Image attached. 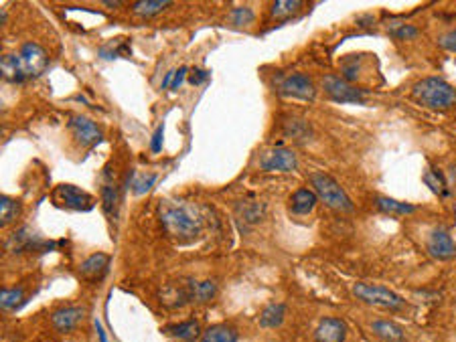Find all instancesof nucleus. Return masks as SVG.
Listing matches in <instances>:
<instances>
[{
	"mask_svg": "<svg viewBox=\"0 0 456 342\" xmlns=\"http://www.w3.org/2000/svg\"><path fill=\"white\" fill-rule=\"evenodd\" d=\"M49 65L45 49L37 43H25L20 49L6 53L0 63L2 77L8 83H25L39 77Z\"/></svg>",
	"mask_w": 456,
	"mask_h": 342,
	"instance_id": "1",
	"label": "nucleus"
},
{
	"mask_svg": "<svg viewBox=\"0 0 456 342\" xmlns=\"http://www.w3.org/2000/svg\"><path fill=\"white\" fill-rule=\"evenodd\" d=\"M158 217L163 227L181 241H191L201 235L203 221L195 211L179 201H167L158 207Z\"/></svg>",
	"mask_w": 456,
	"mask_h": 342,
	"instance_id": "2",
	"label": "nucleus"
},
{
	"mask_svg": "<svg viewBox=\"0 0 456 342\" xmlns=\"http://www.w3.org/2000/svg\"><path fill=\"white\" fill-rule=\"evenodd\" d=\"M412 97L426 108L448 110L456 104V90L440 77H426L412 87Z\"/></svg>",
	"mask_w": 456,
	"mask_h": 342,
	"instance_id": "3",
	"label": "nucleus"
},
{
	"mask_svg": "<svg viewBox=\"0 0 456 342\" xmlns=\"http://www.w3.org/2000/svg\"><path fill=\"white\" fill-rule=\"evenodd\" d=\"M310 183H312V190L317 192V197L329 209L339 211V213H353L355 209L353 201L349 199V194L341 189V185L333 176L324 172H312Z\"/></svg>",
	"mask_w": 456,
	"mask_h": 342,
	"instance_id": "4",
	"label": "nucleus"
},
{
	"mask_svg": "<svg viewBox=\"0 0 456 342\" xmlns=\"http://www.w3.org/2000/svg\"><path fill=\"white\" fill-rule=\"evenodd\" d=\"M353 294L359 300H363L365 304L375 306V308H381V310H389V312H399L406 306V300L399 294H396L389 287H383V285L357 284L353 287Z\"/></svg>",
	"mask_w": 456,
	"mask_h": 342,
	"instance_id": "5",
	"label": "nucleus"
},
{
	"mask_svg": "<svg viewBox=\"0 0 456 342\" xmlns=\"http://www.w3.org/2000/svg\"><path fill=\"white\" fill-rule=\"evenodd\" d=\"M323 90L333 101H339V104H359L367 95L365 90L351 85L347 79L339 76H324Z\"/></svg>",
	"mask_w": 456,
	"mask_h": 342,
	"instance_id": "6",
	"label": "nucleus"
},
{
	"mask_svg": "<svg viewBox=\"0 0 456 342\" xmlns=\"http://www.w3.org/2000/svg\"><path fill=\"white\" fill-rule=\"evenodd\" d=\"M278 94L288 99H300V101H312L317 90L312 79L306 73H290L280 79L278 83Z\"/></svg>",
	"mask_w": 456,
	"mask_h": 342,
	"instance_id": "7",
	"label": "nucleus"
},
{
	"mask_svg": "<svg viewBox=\"0 0 456 342\" xmlns=\"http://www.w3.org/2000/svg\"><path fill=\"white\" fill-rule=\"evenodd\" d=\"M53 201L59 207L69 211H92L94 209V197L76 185H59L53 190Z\"/></svg>",
	"mask_w": 456,
	"mask_h": 342,
	"instance_id": "8",
	"label": "nucleus"
},
{
	"mask_svg": "<svg viewBox=\"0 0 456 342\" xmlns=\"http://www.w3.org/2000/svg\"><path fill=\"white\" fill-rule=\"evenodd\" d=\"M260 169L266 172H292L298 169V156L290 148L276 146L262 156Z\"/></svg>",
	"mask_w": 456,
	"mask_h": 342,
	"instance_id": "9",
	"label": "nucleus"
},
{
	"mask_svg": "<svg viewBox=\"0 0 456 342\" xmlns=\"http://www.w3.org/2000/svg\"><path fill=\"white\" fill-rule=\"evenodd\" d=\"M69 130L76 136V140L81 146H88L92 148L95 144L102 142V128L95 124L94 120H90L88 115H71L69 117Z\"/></svg>",
	"mask_w": 456,
	"mask_h": 342,
	"instance_id": "10",
	"label": "nucleus"
},
{
	"mask_svg": "<svg viewBox=\"0 0 456 342\" xmlns=\"http://www.w3.org/2000/svg\"><path fill=\"white\" fill-rule=\"evenodd\" d=\"M83 320H85V308L83 306H65V308H59L51 314V326L61 334H69V332L77 330Z\"/></svg>",
	"mask_w": 456,
	"mask_h": 342,
	"instance_id": "11",
	"label": "nucleus"
},
{
	"mask_svg": "<svg viewBox=\"0 0 456 342\" xmlns=\"http://www.w3.org/2000/svg\"><path fill=\"white\" fill-rule=\"evenodd\" d=\"M426 248H428V253L434 259H440V262H448V259H455L456 257L455 241L448 235V231H444L442 227H436L430 231Z\"/></svg>",
	"mask_w": 456,
	"mask_h": 342,
	"instance_id": "12",
	"label": "nucleus"
},
{
	"mask_svg": "<svg viewBox=\"0 0 456 342\" xmlns=\"http://www.w3.org/2000/svg\"><path fill=\"white\" fill-rule=\"evenodd\" d=\"M345 339H347V324L341 318H323L315 330L317 342H345Z\"/></svg>",
	"mask_w": 456,
	"mask_h": 342,
	"instance_id": "13",
	"label": "nucleus"
},
{
	"mask_svg": "<svg viewBox=\"0 0 456 342\" xmlns=\"http://www.w3.org/2000/svg\"><path fill=\"white\" fill-rule=\"evenodd\" d=\"M108 267H110V255H106V253H92L79 266V273L83 276V280L95 282V280H102L106 276Z\"/></svg>",
	"mask_w": 456,
	"mask_h": 342,
	"instance_id": "14",
	"label": "nucleus"
},
{
	"mask_svg": "<svg viewBox=\"0 0 456 342\" xmlns=\"http://www.w3.org/2000/svg\"><path fill=\"white\" fill-rule=\"evenodd\" d=\"M235 213H237V219H240L242 223H246V225H256V223H260V221L264 219L266 207H264L262 203H258V201L247 199V201H240V203L235 205Z\"/></svg>",
	"mask_w": 456,
	"mask_h": 342,
	"instance_id": "15",
	"label": "nucleus"
},
{
	"mask_svg": "<svg viewBox=\"0 0 456 342\" xmlns=\"http://www.w3.org/2000/svg\"><path fill=\"white\" fill-rule=\"evenodd\" d=\"M317 201H319L317 192L303 187V189L292 192V197H290V211L294 215H308L310 211L317 207Z\"/></svg>",
	"mask_w": 456,
	"mask_h": 342,
	"instance_id": "16",
	"label": "nucleus"
},
{
	"mask_svg": "<svg viewBox=\"0 0 456 342\" xmlns=\"http://www.w3.org/2000/svg\"><path fill=\"white\" fill-rule=\"evenodd\" d=\"M163 332H167L169 336L181 342H195L201 334V326L197 320H185L179 324H169Z\"/></svg>",
	"mask_w": 456,
	"mask_h": 342,
	"instance_id": "17",
	"label": "nucleus"
},
{
	"mask_svg": "<svg viewBox=\"0 0 456 342\" xmlns=\"http://www.w3.org/2000/svg\"><path fill=\"white\" fill-rule=\"evenodd\" d=\"M185 285H187L191 302H199V304H203V302L213 300L215 294H217V285H215V282H211V280H201V282H197V280H189Z\"/></svg>",
	"mask_w": 456,
	"mask_h": 342,
	"instance_id": "18",
	"label": "nucleus"
},
{
	"mask_svg": "<svg viewBox=\"0 0 456 342\" xmlns=\"http://www.w3.org/2000/svg\"><path fill=\"white\" fill-rule=\"evenodd\" d=\"M371 330L383 342H408L406 332L399 328L398 324L389 322V320H375V322L371 324Z\"/></svg>",
	"mask_w": 456,
	"mask_h": 342,
	"instance_id": "19",
	"label": "nucleus"
},
{
	"mask_svg": "<svg viewBox=\"0 0 456 342\" xmlns=\"http://www.w3.org/2000/svg\"><path fill=\"white\" fill-rule=\"evenodd\" d=\"M106 180L102 185V207H104V213L112 219L116 215V209H118V190H116V185L112 183V174H110V169H106Z\"/></svg>",
	"mask_w": 456,
	"mask_h": 342,
	"instance_id": "20",
	"label": "nucleus"
},
{
	"mask_svg": "<svg viewBox=\"0 0 456 342\" xmlns=\"http://www.w3.org/2000/svg\"><path fill=\"white\" fill-rule=\"evenodd\" d=\"M199 342H237V330L229 324H215L201 334Z\"/></svg>",
	"mask_w": 456,
	"mask_h": 342,
	"instance_id": "21",
	"label": "nucleus"
},
{
	"mask_svg": "<svg viewBox=\"0 0 456 342\" xmlns=\"http://www.w3.org/2000/svg\"><path fill=\"white\" fill-rule=\"evenodd\" d=\"M169 6H171L169 0H140L132 6V13L142 19H152V17L160 15L163 10H167Z\"/></svg>",
	"mask_w": 456,
	"mask_h": 342,
	"instance_id": "22",
	"label": "nucleus"
},
{
	"mask_svg": "<svg viewBox=\"0 0 456 342\" xmlns=\"http://www.w3.org/2000/svg\"><path fill=\"white\" fill-rule=\"evenodd\" d=\"M375 207L380 209V213H385V215H412L416 211L414 205L401 203V201L389 199V197H375Z\"/></svg>",
	"mask_w": 456,
	"mask_h": 342,
	"instance_id": "23",
	"label": "nucleus"
},
{
	"mask_svg": "<svg viewBox=\"0 0 456 342\" xmlns=\"http://www.w3.org/2000/svg\"><path fill=\"white\" fill-rule=\"evenodd\" d=\"M286 316V306L284 304H268L262 314H260V326L264 328H278L282 326Z\"/></svg>",
	"mask_w": 456,
	"mask_h": 342,
	"instance_id": "24",
	"label": "nucleus"
},
{
	"mask_svg": "<svg viewBox=\"0 0 456 342\" xmlns=\"http://www.w3.org/2000/svg\"><path fill=\"white\" fill-rule=\"evenodd\" d=\"M303 6V0H278V2L272 4L270 17L272 19H288V17H294Z\"/></svg>",
	"mask_w": 456,
	"mask_h": 342,
	"instance_id": "25",
	"label": "nucleus"
},
{
	"mask_svg": "<svg viewBox=\"0 0 456 342\" xmlns=\"http://www.w3.org/2000/svg\"><path fill=\"white\" fill-rule=\"evenodd\" d=\"M424 183L438 197H448V187H446L444 174L438 171V169H434V166L424 172Z\"/></svg>",
	"mask_w": 456,
	"mask_h": 342,
	"instance_id": "26",
	"label": "nucleus"
},
{
	"mask_svg": "<svg viewBox=\"0 0 456 342\" xmlns=\"http://www.w3.org/2000/svg\"><path fill=\"white\" fill-rule=\"evenodd\" d=\"M19 213H20V203L17 201V199L6 197V194L0 197V221H2V225L13 223V221L19 217Z\"/></svg>",
	"mask_w": 456,
	"mask_h": 342,
	"instance_id": "27",
	"label": "nucleus"
},
{
	"mask_svg": "<svg viewBox=\"0 0 456 342\" xmlns=\"http://www.w3.org/2000/svg\"><path fill=\"white\" fill-rule=\"evenodd\" d=\"M0 304L4 310H15L25 304V290L22 287H4L0 294Z\"/></svg>",
	"mask_w": 456,
	"mask_h": 342,
	"instance_id": "28",
	"label": "nucleus"
},
{
	"mask_svg": "<svg viewBox=\"0 0 456 342\" xmlns=\"http://www.w3.org/2000/svg\"><path fill=\"white\" fill-rule=\"evenodd\" d=\"M284 132L288 134L290 138H296V140H300V138H306V136H310V130H308V126L304 124L303 120H298V117H290V120L286 122Z\"/></svg>",
	"mask_w": 456,
	"mask_h": 342,
	"instance_id": "29",
	"label": "nucleus"
},
{
	"mask_svg": "<svg viewBox=\"0 0 456 342\" xmlns=\"http://www.w3.org/2000/svg\"><path fill=\"white\" fill-rule=\"evenodd\" d=\"M254 13H251V8H246V6H242V8H235V10H231V15H229V22L231 24H235V27H244V24H249V22H254Z\"/></svg>",
	"mask_w": 456,
	"mask_h": 342,
	"instance_id": "30",
	"label": "nucleus"
},
{
	"mask_svg": "<svg viewBox=\"0 0 456 342\" xmlns=\"http://www.w3.org/2000/svg\"><path fill=\"white\" fill-rule=\"evenodd\" d=\"M154 180H156V174H146V176H140L138 180H132V190L136 194H144L154 187Z\"/></svg>",
	"mask_w": 456,
	"mask_h": 342,
	"instance_id": "31",
	"label": "nucleus"
},
{
	"mask_svg": "<svg viewBox=\"0 0 456 342\" xmlns=\"http://www.w3.org/2000/svg\"><path fill=\"white\" fill-rule=\"evenodd\" d=\"M418 33V27H414V24H399V27L392 29V35L396 38H416Z\"/></svg>",
	"mask_w": 456,
	"mask_h": 342,
	"instance_id": "32",
	"label": "nucleus"
},
{
	"mask_svg": "<svg viewBox=\"0 0 456 342\" xmlns=\"http://www.w3.org/2000/svg\"><path fill=\"white\" fill-rule=\"evenodd\" d=\"M163 136H165V124H160L154 134H152V140H151V150L154 154H158L163 150Z\"/></svg>",
	"mask_w": 456,
	"mask_h": 342,
	"instance_id": "33",
	"label": "nucleus"
},
{
	"mask_svg": "<svg viewBox=\"0 0 456 342\" xmlns=\"http://www.w3.org/2000/svg\"><path fill=\"white\" fill-rule=\"evenodd\" d=\"M187 76H189V67H179V69L174 71V79H172L171 90H179V87H181V83L187 79Z\"/></svg>",
	"mask_w": 456,
	"mask_h": 342,
	"instance_id": "34",
	"label": "nucleus"
},
{
	"mask_svg": "<svg viewBox=\"0 0 456 342\" xmlns=\"http://www.w3.org/2000/svg\"><path fill=\"white\" fill-rule=\"evenodd\" d=\"M440 45H442L446 51H456V31H452V33H448V35H444V37L440 38Z\"/></svg>",
	"mask_w": 456,
	"mask_h": 342,
	"instance_id": "35",
	"label": "nucleus"
},
{
	"mask_svg": "<svg viewBox=\"0 0 456 342\" xmlns=\"http://www.w3.org/2000/svg\"><path fill=\"white\" fill-rule=\"evenodd\" d=\"M205 79H207V71H203V69H193L189 76V83H193V85H201Z\"/></svg>",
	"mask_w": 456,
	"mask_h": 342,
	"instance_id": "36",
	"label": "nucleus"
},
{
	"mask_svg": "<svg viewBox=\"0 0 456 342\" xmlns=\"http://www.w3.org/2000/svg\"><path fill=\"white\" fill-rule=\"evenodd\" d=\"M95 332H97V336H99V342H108V334H106L104 324L99 322V320H95Z\"/></svg>",
	"mask_w": 456,
	"mask_h": 342,
	"instance_id": "37",
	"label": "nucleus"
},
{
	"mask_svg": "<svg viewBox=\"0 0 456 342\" xmlns=\"http://www.w3.org/2000/svg\"><path fill=\"white\" fill-rule=\"evenodd\" d=\"M174 71H177V69H172V71H169V73L165 76V79H163V90H167V87H171V85H172V79H174Z\"/></svg>",
	"mask_w": 456,
	"mask_h": 342,
	"instance_id": "38",
	"label": "nucleus"
},
{
	"mask_svg": "<svg viewBox=\"0 0 456 342\" xmlns=\"http://www.w3.org/2000/svg\"><path fill=\"white\" fill-rule=\"evenodd\" d=\"M102 4H104V6H108V8H118V6H120V2H118V0H104Z\"/></svg>",
	"mask_w": 456,
	"mask_h": 342,
	"instance_id": "39",
	"label": "nucleus"
},
{
	"mask_svg": "<svg viewBox=\"0 0 456 342\" xmlns=\"http://www.w3.org/2000/svg\"><path fill=\"white\" fill-rule=\"evenodd\" d=\"M43 342H53V341H43Z\"/></svg>",
	"mask_w": 456,
	"mask_h": 342,
	"instance_id": "40",
	"label": "nucleus"
}]
</instances>
